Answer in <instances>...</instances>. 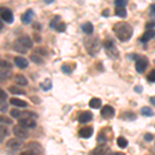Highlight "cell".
<instances>
[{
    "mask_svg": "<svg viewBox=\"0 0 155 155\" xmlns=\"http://www.w3.org/2000/svg\"><path fill=\"white\" fill-rule=\"evenodd\" d=\"M93 152L94 153H96L97 155H109L110 153V149H109V147H107V146H98L97 148H95L93 150Z\"/></svg>",
    "mask_w": 155,
    "mask_h": 155,
    "instance_id": "obj_18",
    "label": "cell"
},
{
    "mask_svg": "<svg viewBox=\"0 0 155 155\" xmlns=\"http://www.w3.org/2000/svg\"><path fill=\"white\" fill-rule=\"evenodd\" d=\"M93 119V114L89 111H85L79 116V122L80 123H88L91 120Z\"/></svg>",
    "mask_w": 155,
    "mask_h": 155,
    "instance_id": "obj_11",
    "label": "cell"
},
{
    "mask_svg": "<svg viewBox=\"0 0 155 155\" xmlns=\"http://www.w3.org/2000/svg\"><path fill=\"white\" fill-rule=\"evenodd\" d=\"M113 155H125L124 153H121V152H116V153H114Z\"/></svg>",
    "mask_w": 155,
    "mask_h": 155,
    "instance_id": "obj_50",
    "label": "cell"
},
{
    "mask_svg": "<svg viewBox=\"0 0 155 155\" xmlns=\"http://www.w3.org/2000/svg\"><path fill=\"white\" fill-rule=\"evenodd\" d=\"M89 107L91 109H99L101 107V98H97V97H93L91 101H89Z\"/></svg>",
    "mask_w": 155,
    "mask_h": 155,
    "instance_id": "obj_22",
    "label": "cell"
},
{
    "mask_svg": "<svg viewBox=\"0 0 155 155\" xmlns=\"http://www.w3.org/2000/svg\"><path fill=\"white\" fill-rule=\"evenodd\" d=\"M0 95H1V102L5 101V99H6V93L3 91V90H1V91H0Z\"/></svg>",
    "mask_w": 155,
    "mask_h": 155,
    "instance_id": "obj_42",
    "label": "cell"
},
{
    "mask_svg": "<svg viewBox=\"0 0 155 155\" xmlns=\"http://www.w3.org/2000/svg\"><path fill=\"white\" fill-rule=\"evenodd\" d=\"M35 51H36V54H41V55H42V56H45V55L48 54V53H47L46 50L42 49V48H37Z\"/></svg>",
    "mask_w": 155,
    "mask_h": 155,
    "instance_id": "obj_40",
    "label": "cell"
},
{
    "mask_svg": "<svg viewBox=\"0 0 155 155\" xmlns=\"http://www.w3.org/2000/svg\"><path fill=\"white\" fill-rule=\"evenodd\" d=\"M6 111V106H1V112H5Z\"/></svg>",
    "mask_w": 155,
    "mask_h": 155,
    "instance_id": "obj_49",
    "label": "cell"
},
{
    "mask_svg": "<svg viewBox=\"0 0 155 155\" xmlns=\"http://www.w3.org/2000/svg\"><path fill=\"white\" fill-rule=\"evenodd\" d=\"M8 91L11 92L12 94H16V95H25V94H26V92H25L23 89L19 88V87H17V86H9Z\"/></svg>",
    "mask_w": 155,
    "mask_h": 155,
    "instance_id": "obj_20",
    "label": "cell"
},
{
    "mask_svg": "<svg viewBox=\"0 0 155 155\" xmlns=\"http://www.w3.org/2000/svg\"><path fill=\"white\" fill-rule=\"evenodd\" d=\"M102 16H104V17L109 16V9H104V11L102 12Z\"/></svg>",
    "mask_w": 155,
    "mask_h": 155,
    "instance_id": "obj_47",
    "label": "cell"
},
{
    "mask_svg": "<svg viewBox=\"0 0 155 155\" xmlns=\"http://www.w3.org/2000/svg\"><path fill=\"white\" fill-rule=\"evenodd\" d=\"M20 114H21V111H19V110L17 109H14L11 111V116L14 117V118H17L19 119L20 118Z\"/></svg>",
    "mask_w": 155,
    "mask_h": 155,
    "instance_id": "obj_36",
    "label": "cell"
},
{
    "mask_svg": "<svg viewBox=\"0 0 155 155\" xmlns=\"http://www.w3.org/2000/svg\"><path fill=\"white\" fill-rule=\"evenodd\" d=\"M60 17L59 16H55L53 19L51 20V22H50V27H51L52 29H55L56 28V26L60 23Z\"/></svg>",
    "mask_w": 155,
    "mask_h": 155,
    "instance_id": "obj_29",
    "label": "cell"
},
{
    "mask_svg": "<svg viewBox=\"0 0 155 155\" xmlns=\"http://www.w3.org/2000/svg\"><path fill=\"white\" fill-rule=\"evenodd\" d=\"M102 46H104V48L106 49V53L110 58L111 59L118 58L119 53H118V51H117V48H116V46H115L113 41L107 39V41H104L102 42Z\"/></svg>",
    "mask_w": 155,
    "mask_h": 155,
    "instance_id": "obj_3",
    "label": "cell"
},
{
    "mask_svg": "<svg viewBox=\"0 0 155 155\" xmlns=\"http://www.w3.org/2000/svg\"><path fill=\"white\" fill-rule=\"evenodd\" d=\"M150 102H151V104H153V106L155 107V96L150 97Z\"/></svg>",
    "mask_w": 155,
    "mask_h": 155,
    "instance_id": "obj_46",
    "label": "cell"
},
{
    "mask_svg": "<svg viewBox=\"0 0 155 155\" xmlns=\"http://www.w3.org/2000/svg\"><path fill=\"white\" fill-rule=\"evenodd\" d=\"M115 4H116L117 7H124L125 5H127V1L126 0H116Z\"/></svg>",
    "mask_w": 155,
    "mask_h": 155,
    "instance_id": "obj_35",
    "label": "cell"
},
{
    "mask_svg": "<svg viewBox=\"0 0 155 155\" xmlns=\"http://www.w3.org/2000/svg\"><path fill=\"white\" fill-rule=\"evenodd\" d=\"M134 91H136L137 93H142V92H143V87H142V86H136V87H134Z\"/></svg>",
    "mask_w": 155,
    "mask_h": 155,
    "instance_id": "obj_43",
    "label": "cell"
},
{
    "mask_svg": "<svg viewBox=\"0 0 155 155\" xmlns=\"http://www.w3.org/2000/svg\"><path fill=\"white\" fill-rule=\"evenodd\" d=\"M19 125L25 127V128H34L36 126V122L33 118H25L19 120Z\"/></svg>",
    "mask_w": 155,
    "mask_h": 155,
    "instance_id": "obj_9",
    "label": "cell"
},
{
    "mask_svg": "<svg viewBox=\"0 0 155 155\" xmlns=\"http://www.w3.org/2000/svg\"><path fill=\"white\" fill-rule=\"evenodd\" d=\"M33 16H34V12L32 11V9H28V11H26L21 16V21L23 22L24 24H30Z\"/></svg>",
    "mask_w": 155,
    "mask_h": 155,
    "instance_id": "obj_12",
    "label": "cell"
},
{
    "mask_svg": "<svg viewBox=\"0 0 155 155\" xmlns=\"http://www.w3.org/2000/svg\"><path fill=\"white\" fill-rule=\"evenodd\" d=\"M147 80H148L149 82H151V83H154L155 82V69H152V71L149 72L148 76H147Z\"/></svg>",
    "mask_w": 155,
    "mask_h": 155,
    "instance_id": "obj_32",
    "label": "cell"
},
{
    "mask_svg": "<svg viewBox=\"0 0 155 155\" xmlns=\"http://www.w3.org/2000/svg\"><path fill=\"white\" fill-rule=\"evenodd\" d=\"M154 27H155V20L154 21H150L146 24V28L148 30H153Z\"/></svg>",
    "mask_w": 155,
    "mask_h": 155,
    "instance_id": "obj_39",
    "label": "cell"
},
{
    "mask_svg": "<svg viewBox=\"0 0 155 155\" xmlns=\"http://www.w3.org/2000/svg\"><path fill=\"white\" fill-rule=\"evenodd\" d=\"M20 155H34V154L32 153L31 151H29V150H25V151L22 152V153L20 154Z\"/></svg>",
    "mask_w": 155,
    "mask_h": 155,
    "instance_id": "obj_44",
    "label": "cell"
},
{
    "mask_svg": "<svg viewBox=\"0 0 155 155\" xmlns=\"http://www.w3.org/2000/svg\"><path fill=\"white\" fill-rule=\"evenodd\" d=\"M14 61H15V64H16V65L21 69H25L29 64L28 60L23 58V57H15Z\"/></svg>",
    "mask_w": 155,
    "mask_h": 155,
    "instance_id": "obj_15",
    "label": "cell"
},
{
    "mask_svg": "<svg viewBox=\"0 0 155 155\" xmlns=\"http://www.w3.org/2000/svg\"><path fill=\"white\" fill-rule=\"evenodd\" d=\"M14 49H15V51H17L18 53H22V54L27 53V49H25L23 46H21L17 41H15V44H14Z\"/></svg>",
    "mask_w": 155,
    "mask_h": 155,
    "instance_id": "obj_28",
    "label": "cell"
},
{
    "mask_svg": "<svg viewBox=\"0 0 155 155\" xmlns=\"http://www.w3.org/2000/svg\"><path fill=\"white\" fill-rule=\"evenodd\" d=\"M0 17H1V20L6 23L11 24L14 22V15H12V12L7 7H1L0 9Z\"/></svg>",
    "mask_w": 155,
    "mask_h": 155,
    "instance_id": "obj_4",
    "label": "cell"
},
{
    "mask_svg": "<svg viewBox=\"0 0 155 155\" xmlns=\"http://www.w3.org/2000/svg\"><path fill=\"white\" fill-rule=\"evenodd\" d=\"M121 118L124 120H128V121H134L137 119V115L134 112H125L121 115Z\"/></svg>",
    "mask_w": 155,
    "mask_h": 155,
    "instance_id": "obj_23",
    "label": "cell"
},
{
    "mask_svg": "<svg viewBox=\"0 0 155 155\" xmlns=\"http://www.w3.org/2000/svg\"><path fill=\"white\" fill-rule=\"evenodd\" d=\"M151 12L155 15V4H152L151 5Z\"/></svg>",
    "mask_w": 155,
    "mask_h": 155,
    "instance_id": "obj_48",
    "label": "cell"
},
{
    "mask_svg": "<svg viewBox=\"0 0 155 155\" xmlns=\"http://www.w3.org/2000/svg\"><path fill=\"white\" fill-rule=\"evenodd\" d=\"M89 155H97V154H96V153H94V152H93V151H92V152H91V153H89Z\"/></svg>",
    "mask_w": 155,
    "mask_h": 155,
    "instance_id": "obj_51",
    "label": "cell"
},
{
    "mask_svg": "<svg viewBox=\"0 0 155 155\" xmlns=\"http://www.w3.org/2000/svg\"><path fill=\"white\" fill-rule=\"evenodd\" d=\"M101 115L102 116V118L104 119H110V118H113L114 115H115V110L114 107L112 106H104V107L101 110Z\"/></svg>",
    "mask_w": 155,
    "mask_h": 155,
    "instance_id": "obj_6",
    "label": "cell"
},
{
    "mask_svg": "<svg viewBox=\"0 0 155 155\" xmlns=\"http://www.w3.org/2000/svg\"><path fill=\"white\" fill-rule=\"evenodd\" d=\"M22 146H23V143H22V141H21V140H19V139H11L6 143L7 148L12 149V150H15V151L20 149Z\"/></svg>",
    "mask_w": 155,
    "mask_h": 155,
    "instance_id": "obj_10",
    "label": "cell"
},
{
    "mask_svg": "<svg viewBox=\"0 0 155 155\" xmlns=\"http://www.w3.org/2000/svg\"><path fill=\"white\" fill-rule=\"evenodd\" d=\"M141 114L143 115L145 117H151L153 116V111H152V109H150L149 107H144L141 109Z\"/></svg>",
    "mask_w": 155,
    "mask_h": 155,
    "instance_id": "obj_27",
    "label": "cell"
},
{
    "mask_svg": "<svg viewBox=\"0 0 155 155\" xmlns=\"http://www.w3.org/2000/svg\"><path fill=\"white\" fill-rule=\"evenodd\" d=\"M52 81L50 79H47L45 82H42V83H41V88L44 90V91H48V90H50L52 88Z\"/></svg>",
    "mask_w": 155,
    "mask_h": 155,
    "instance_id": "obj_25",
    "label": "cell"
},
{
    "mask_svg": "<svg viewBox=\"0 0 155 155\" xmlns=\"http://www.w3.org/2000/svg\"><path fill=\"white\" fill-rule=\"evenodd\" d=\"M12 76V72L11 71H1V81H3V80H6L8 79V78H11Z\"/></svg>",
    "mask_w": 155,
    "mask_h": 155,
    "instance_id": "obj_37",
    "label": "cell"
},
{
    "mask_svg": "<svg viewBox=\"0 0 155 155\" xmlns=\"http://www.w3.org/2000/svg\"><path fill=\"white\" fill-rule=\"evenodd\" d=\"M31 99H34V101H33L34 104H41V101H39L38 97H37V98H36V97H31Z\"/></svg>",
    "mask_w": 155,
    "mask_h": 155,
    "instance_id": "obj_45",
    "label": "cell"
},
{
    "mask_svg": "<svg viewBox=\"0 0 155 155\" xmlns=\"http://www.w3.org/2000/svg\"><path fill=\"white\" fill-rule=\"evenodd\" d=\"M81 28H82V31H83L85 34H87V35H90V34L93 33V25L90 23V22L84 23L81 26Z\"/></svg>",
    "mask_w": 155,
    "mask_h": 155,
    "instance_id": "obj_17",
    "label": "cell"
},
{
    "mask_svg": "<svg viewBox=\"0 0 155 155\" xmlns=\"http://www.w3.org/2000/svg\"><path fill=\"white\" fill-rule=\"evenodd\" d=\"M147 66H148V60H147V58H140V59L137 60L136 71L137 72H140V74L144 72L145 69L147 68Z\"/></svg>",
    "mask_w": 155,
    "mask_h": 155,
    "instance_id": "obj_7",
    "label": "cell"
},
{
    "mask_svg": "<svg viewBox=\"0 0 155 155\" xmlns=\"http://www.w3.org/2000/svg\"><path fill=\"white\" fill-rule=\"evenodd\" d=\"M113 31L116 34L117 38L121 41H127L131 38L134 34V29L132 27L126 22H119L116 23L113 27Z\"/></svg>",
    "mask_w": 155,
    "mask_h": 155,
    "instance_id": "obj_1",
    "label": "cell"
},
{
    "mask_svg": "<svg viewBox=\"0 0 155 155\" xmlns=\"http://www.w3.org/2000/svg\"><path fill=\"white\" fill-rule=\"evenodd\" d=\"M154 36H155V31H154V30H147V31L143 34V36L140 38V41L143 42V44H146L147 41H149L150 39H152Z\"/></svg>",
    "mask_w": 155,
    "mask_h": 155,
    "instance_id": "obj_16",
    "label": "cell"
},
{
    "mask_svg": "<svg viewBox=\"0 0 155 155\" xmlns=\"http://www.w3.org/2000/svg\"><path fill=\"white\" fill-rule=\"evenodd\" d=\"M65 29H66V24L64 23V22H60L56 26V28H55V30L58 32H63V31H65Z\"/></svg>",
    "mask_w": 155,
    "mask_h": 155,
    "instance_id": "obj_31",
    "label": "cell"
},
{
    "mask_svg": "<svg viewBox=\"0 0 155 155\" xmlns=\"http://www.w3.org/2000/svg\"><path fill=\"white\" fill-rule=\"evenodd\" d=\"M11 67H12L11 63H8V62L5 61V60H1V68L2 69L4 68V71H5V69H11Z\"/></svg>",
    "mask_w": 155,
    "mask_h": 155,
    "instance_id": "obj_34",
    "label": "cell"
},
{
    "mask_svg": "<svg viewBox=\"0 0 155 155\" xmlns=\"http://www.w3.org/2000/svg\"><path fill=\"white\" fill-rule=\"evenodd\" d=\"M115 15L120 17V18H126L127 12L124 7H116V9H115Z\"/></svg>",
    "mask_w": 155,
    "mask_h": 155,
    "instance_id": "obj_24",
    "label": "cell"
},
{
    "mask_svg": "<svg viewBox=\"0 0 155 155\" xmlns=\"http://www.w3.org/2000/svg\"><path fill=\"white\" fill-rule=\"evenodd\" d=\"M127 144H128V142H127V140L125 137H119L118 139H117V145H118V147H120V148H122V149L126 148Z\"/></svg>",
    "mask_w": 155,
    "mask_h": 155,
    "instance_id": "obj_26",
    "label": "cell"
},
{
    "mask_svg": "<svg viewBox=\"0 0 155 155\" xmlns=\"http://www.w3.org/2000/svg\"><path fill=\"white\" fill-rule=\"evenodd\" d=\"M61 71L62 72H64V74H71L72 71V69L71 68V66H69L68 64H63V65L61 66Z\"/></svg>",
    "mask_w": 155,
    "mask_h": 155,
    "instance_id": "obj_33",
    "label": "cell"
},
{
    "mask_svg": "<svg viewBox=\"0 0 155 155\" xmlns=\"http://www.w3.org/2000/svg\"><path fill=\"white\" fill-rule=\"evenodd\" d=\"M11 104H12V106L19 107H26L27 106H28V104H27L26 101H21V99H19V98H12Z\"/></svg>",
    "mask_w": 155,
    "mask_h": 155,
    "instance_id": "obj_21",
    "label": "cell"
},
{
    "mask_svg": "<svg viewBox=\"0 0 155 155\" xmlns=\"http://www.w3.org/2000/svg\"><path fill=\"white\" fill-rule=\"evenodd\" d=\"M12 132L17 137H19L20 140H23V139H27L29 137V134L27 131V129L25 127L21 126V125H15L12 127Z\"/></svg>",
    "mask_w": 155,
    "mask_h": 155,
    "instance_id": "obj_5",
    "label": "cell"
},
{
    "mask_svg": "<svg viewBox=\"0 0 155 155\" xmlns=\"http://www.w3.org/2000/svg\"><path fill=\"white\" fill-rule=\"evenodd\" d=\"M15 82H16L17 84H19L20 86H26L27 84H28V81H27V79L25 78L23 74H16V77H15Z\"/></svg>",
    "mask_w": 155,
    "mask_h": 155,
    "instance_id": "obj_19",
    "label": "cell"
},
{
    "mask_svg": "<svg viewBox=\"0 0 155 155\" xmlns=\"http://www.w3.org/2000/svg\"><path fill=\"white\" fill-rule=\"evenodd\" d=\"M26 147H27L26 150H29V151H31L34 155H39L42 152L41 146L38 143H36V142H32V143L27 144Z\"/></svg>",
    "mask_w": 155,
    "mask_h": 155,
    "instance_id": "obj_8",
    "label": "cell"
},
{
    "mask_svg": "<svg viewBox=\"0 0 155 155\" xmlns=\"http://www.w3.org/2000/svg\"><path fill=\"white\" fill-rule=\"evenodd\" d=\"M93 134V128L92 127H83L79 130V136L84 139H89Z\"/></svg>",
    "mask_w": 155,
    "mask_h": 155,
    "instance_id": "obj_14",
    "label": "cell"
},
{
    "mask_svg": "<svg viewBox=\"0 0 155 155\" xmlns=\"http://www.w3.org/2000/svg\"><path fill=\"white\" fill-rule=\"evenodd\" d=\"M145 140L146 141H148V142H150V141H152L153 140V134H145Z\"/></svg>",
    "mask_w": 155,
    "mask_h": 155,
    "instance_id": "obj_41",
    "label": "cell"
},
{
    "mask_svg": "<svg viewBox=\"0 0 155 155\" xmlns=\"http://www.w3.org/2000/svg\"><path fill=\"white\" fill-rule=\"evenodd\" d=\"M0 121H1V123H2V124L5 123V124H8V125H11V124H12V120L7 119V118H5V117H3V116H1V118H0Z\"/></svg>",
    "mask_w": 155,
    "mask_h": 155,
    "instance_id": "obj_38",
    "label": "cell"
},
{
    "mask_svg": "<svg viewBox=\"0 0 155 155\" xmlns=\"http://www.w3.org/2000/svg\"><path fill=\"white\" fill-rule=\"evenodd\" d=\"M17 41H18L21 46H23L25 49H31L32 46H33V42H32V41L29 38L28 36L20 37V38L17 39Z\"/></svg>",
    "mask_w": 155,
    "mask_h": 155,
    "instance_id": "obj_13",
    "label": "cell"
},
{
    "mask_svg": "<svg viewBox=\"0 0 155 155\" xmlns=\"http://www.w3.org/2000/svg\"><path fill=\"white\" fill-rule=\"evenodd\" d=\"M30 59H31L32 62H34V63H36V64H41V63L44 62V60H42L41 57H39L37 54L31 55V56H30Z\"/></svg>",
    "mask_w": 155,
    "mask_h": 155,
    "instance_id": "obj_30",
    "label": "cell"
},
{
    "mask_svg": "<svg viewBox=\"0 0 155 155\" xmlns=\"http://www.w3.org/2000/svg\"><path fill=\"white\" fill-rule=\"evenodd\" d=\"M85 48L88 51L90 55H95L98 53L101 50V42H99L98 37H89L85 41Z\"/></svg>",
    "mask_w": 155,
    "mask_h": 155,
    "instance_id": "obj_2",
    "label": "cell"
}]
</instances>
